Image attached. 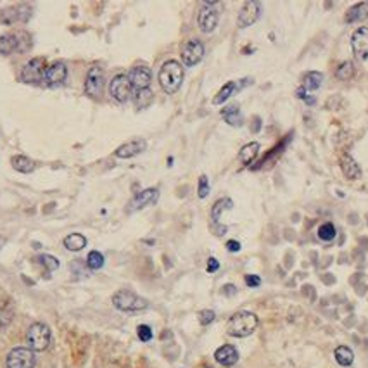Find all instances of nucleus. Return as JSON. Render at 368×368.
I'll use <instances>...</instances> for the list:
<instances>
[{"instance_id":"nucleus-12","label":"nucleus","mask_w":368,"mask_h":368,"mask_svg":"<svg viewBox=\"0 0 368 368\" xmlns=\"http://www.w3.org/2000/svg\"><path fill=\"white\" fill-rule=\"evenodd\" d=\"M104 88V71L99 66L90 68L85 80V92L90 97H99Z\"/></svg>"},{"instance_id":"nucleus-25","label":"nucleus","mask_w":368,"mask_h":368,"mask_svg":"<svg viewBox=\"0 0 368 368\" xmlns=\"http://www.w3.org/2000/svg\"><path fill=\"white\" fill-rule=\"evenodd\" d=\"M11 164L19 173H31L35 169V163L26 156H12Z\"/></svg>"},{"instance_id":"nucleus-5","label":"nucleus","mask_w":368,"mask_h":368,"mask_svg":"<svg viewBox=\"0 0 368 368\" xmlns=\"http://www.w3.org/2000/svg\"><path fill=\"white\" fill-rule=\"evenodd\" d=\"M35 353L30 347H14L6 358V368H35Z\"/></svg>"},{"instance_id":"nucleus-13","label":"nucleus","mask_w":368,"mask_h":368,"mask_svg":"<svg viewBox=\"0 0 368 368\" xmlns=\"http://www.w3.org/2000/svg\"><path fill=\"white\" fill-rule=\"evenodd\" d=\"M157 199H159V190L157 189H145L133 197L132 202L128 204V211L133 213V211H139V209L147 208V206H152V204H156Z\"/></svg>"},{"instance_id":"nucleus-2","label":"nucleus","mask_w":368,"mask_h":368,"mask_svg":"<svg viewBox=\"0 0 368 368\" xmlns=\"http://www.w3.org/2000/svg\"><path fill=\"white\" fill-rule=\"evenodd\" d=\"M258 323L260 320L253 311H237L226 323V330L233 337H248L256 330Z\"/></svg>"},{"instance_id":"nucleus-9","label":"nucleus","mask_w":368,"mask_h":368,"mask_svg":"<svg viewBox=\"0 0 368 368\" xmlns=\"http://www.w3.org/2000/svg\"><path fill=\"white\" fill-rule=\"evenodd\" d=\"M261 2H256V0H249L242 6L240 12H238L237 18V26L238 28H248L251 24H254L260 19L261 16Z\"/></svg>"},{"instance_id":"nucleus-28","label":"nucleus","mask_w":368,"mask_h":368,"mask_svg":"<svg viewBox=\"0 0 368 368\" xmlns=\"http://www.w3.org/2000/svg\"><path fill=\"white\" fill-rule=\"evenodd\" d=\"M152 99H154V94H152L151 88H144V90H135L133 94V102L139 109H144L147 106H151Z\"/></svg>"},{"instance_id":"nucleus-16","label":"nucleus","mask_w":368,"mask_h":368,"mask_svg":"<svg viewBox=\"0 0 368 368\" xmlns=\"http://www.w3.org/2000/svg\"><path fill=\"white\" fill-rule=\"evenodd\" d=\"M214 359L223 366H233L238 361V353L232 344H225L214 351Z\"/></svg>"},{"instance_id":"nucleus-27","label":"nucleus","mask_w":368,"mask_h":368,"mask_svg":"<svg viewBox=\"0 0 368 368\" xmlns=\"http://www.w3.org/2000/svg\"><path fill=\"white\" fill-rule=\"evenodd\" d=\"M221 116H223V119L228 125H232V127H240L242 125V114H240V109H238V106L225 107L223 111H221Z\"/></svg>"},{"instance_id":"nucleus-23","label":"nucleus","mask_w":368,"mask_h":368,"mask_svg":"<svg viewBox=\"0 0 368 368\" xmlns=\"http://www.w3.org/2000/svg\"><path fill=\"white\" fill-rule=\"evenodd\" d=\"M258 154H260V144H258V142H249V144H246L244 147L240 149L238 157H240L242 164H251L254 159H256Z\"/></svg>"},{"instance_id":"nucleus-10","label":"nucleus","mask_w":368,"mask_h":368,"mask_svg":"<svg viewBox=\"0 0 368 368\" xmlns=\"http://www.w3.org/2000/svg\"><path fill=\"white\" fill-rule=\"evenodd\" d=\"M202 57H204V45L199 40H189L187 43H183V47H181V60H183L185 66H196L197 63H201Z\"/></svg>"},{"instance_id":"nucleus-21","label":"nucleus","mask_w":368,"mask_h":368,"mask_svg":"<svg viewBox=\"0 0 368 368\" xmlns=\"http://www.w3.org/2000/svg\"><path fill=\"white\" fill-rule=\"evenodd\" d=\"M230 208H232V201L226 199V197L220 199V201L216 202V204L213 206V209H211V220L214 221V225L218 226L216 235H223V233H225L226 226H221L220 225V216H221V213H223L225 209H230Z\"/></svg>"},{"instance_id":"nucleus-24","label":"nucleus","mask_w":368,"mask_h":368,"mask_svg":"<svg viewBox=\"0 0 368 368\" xmlns=\"http://www.w3.org/2000/svg\"><path fill=\"white\" fill-rule=\"evenodd\" d=\"M334 356H335V361H337L341 366H349V365H353V361H354V353L351 351V347H347V346L335 347Z\"/></svg>"},{"instance_id":"nucleus-31","label":"nucleus","mask_w":368,"mask_h":368,"mask_svg":"<svg viewBox=\"0 0 368 368\" xmlns=\"http://www.w3.org/2000/svg\"><path fill=\"white\" fill-rule=\"evenodd\" d=\"M87 265L90 270H100L104 266V256L102 253H99V251H92L90 254H88L87 258Z\"/></svg>"},{"instance_id":"nucleus-3","label":"nucleus","mask_w":368,"mask_h":368,"mask_svg":"<svg viewBox=\"0 0 368 368\" xmlns=\"http://www.w3.org/2000/svg\"><path fill=\"white\" fill-rule=\"evenodd\" d=\"M112 304H114L116 310L125 311V313H137V311H142L147 308L149 302L144 297L132 292V290H118L112 296Z\"/></svg>"},{"instance_id":"nucleus-22","label":"nucleus","mask_w":368,"mask_h":368,"mask_svg":"<svg viewBox=\"0 0 368 368\" xmlns=\"http://www.w3.org/2000/svg\"><path fill=\"white\" fill-rule=\"evenodd\" d=\"M322 82H323V75L320 71H310V73H306L304 78H302L301 87L304 88L306 92H315L317 88L322 87Z\"/></svg>"},{"instance_id":"nucleus-36","label":"nucleus","mask_w":368,"mask_h":368,"mask_svg":"<svg viewBox=\"0 0 368 368\" xmlns=\"http://www.w3.org/2000/svg\"><path fill=\"white\" fill-rule=\"evenodd\" d=\"M214 311L211 310H202L201 313H199V322H201V325H209L211 322H214Z\"/></svg>"},{"instance_id":"nucleus-15","label":"nucleus","mask_w":368,"mask_h":368,"mask_svg":"<svg viewBox=\"0 0 368 368\" xmlns=\"http://www.w3.org/2000/svg\"><path fill=\"white\" fill-rule=\"evenodd\" d=\"M145 147H147V142H145L144 139H137V140H132V142L119 145V147L116 149L114 154H116V157H119V159H130V157L139 156L140 152H144Z\"/></svg>"},{"instance_id":"nucleus-37","label":"nucleus","mask_w":368,"mask_h":368,"mask_svg":"<svg viewBox=\"0 0 368 368\" xmlns=\"http://www.w3.org/2000/svg\"><path fill=\"white\" fill-rule=\"evenodd\" d=\"M220 270V261L216 258H209L208 260V273H214Z\"/></svg>"},{"instance_id":"nucleus-41","label":"nucleus","mask_w":368,"mask_h":368,"mask_svg":"<svg viewBox=\"0 0 368 368\" xmlns=\"http://www.w3.org/2000/svg\"><path fill=\"white\" fill-rule=\"evenodd\" d=\"M223 294H235V287H233V285H225L223 287Z\"/></svg>"},{"instance_id":"nucleus-11","label":"nucleus","mask_w":368,"mask_h":368,"mask_svg":"<svg viewBox=\"0 0 368 368\" xmlns=\"http://www.w3.org/2000/svg\"><path fill=\"white\" fill-rule=\"evenodd\" d=\"M351 48L358 60L368 59V28L359 26L353 35H351Z\"/></svg>"},{"instance_id":"nucleus-38","label":"nucleus","mask_w":368,"mask_h":368,"mask_svg":"<svg viewBox=\"0 0 368 368\" xmlns=\"http://www.w3.org/2000/svg\"><path fill=\"white\" fill-rule=\"evenodd\" d=\"M246 284L249 287H258L261 284V278L256 277V275H246Z\"/></svg>"},{"instance_id":"nucleus-17","label":"nucleus","mask_w":368,"mask_h":368,"mask_svg":"<svg viewBox=\"0 0 368 368\" xmlns=\"http://www.w3.org/2000/svg\"><path fill=\"white\" fill-rule=\"evenodd\" d=\"M68 78V68L64 63H54L47 68L45 71V82L48 85H59L66 82Z\"/></svg>"},{"instance_id":"nucleus-30","label":"nucleus","mask_w":368,"mask_h":368,"mask_svg":"<svg viewBox=\"0 0 368 368\" xmlns=\"http://www.w3.org/2000/svg\"><path fill=\"white\" fill-rule=\"evenodd\" d=\"M354 75V66L353 63H349V60H346V63H342L341 66L337 68V71H335V76H337L339 80H342V82H347V80H351Z\"/></svg>"},{"instance_id":"nucleus-8","label":"nucleus","mask_w":368,"mask_h":368,"mask_svg":"<svg viewBox=\"0 0 368 368\" xmlns=\"http://www.w3.org/2000/svg\"><path fill=\"white\" fill-rule=\"evenodd\" d=\"M45 59L42 57H35L31 59L28 64L23 66L21 71V80L26 83H40L45 80Z\"/></svg>"},{"instance_id":"nucleus-7","label":"nucleus","mask_w":368,"mask_h":368,"mask_svg":"<svg viewBox=\"0 0 368 368\" xmlns=\"http://www.w3.org/2000/svg\"><path fill=\"white\" fill-rule=\"evenodd\" d=\"M109 94L116 102H127L128 99L133 95V87L128 80V75H118L111 80L109 83Z\"/></svg>"},{"instance_id":"nucleus-29","label":"nucleus","mask_w":368,"mask_h":368,"mask_svg":"<svg viewBox=\"0 0 368 368\" xmlns=\"http://www.w3.org/2000/svg\"><path fill=\"white\" fill-rule=\"evenodd\" d=\"M237 90V85L235 82H228V83H225L223 87H221V90L218 92L216 97L213 99V104L214 106H220V104H223L228 100V97H232L233 95V92Z\"/></svg>"},{"instance_id":"nucleus-39","label":"nucleus","mask_w":368,"mask_h":368,"mask_svg":"<svg viewBox=\"0 0 368 368\" xmlns=\"http://www.w3.org/2000/svg\"><path fill=\"white\" fill-rule=\"evenodd\" d=\"M226 249H228L230 253H238V251H240V244H238L237 240H228L226 242Z\"/></svg>"},{"instance_id":"nucleus-19","label":"nucleus","mask_w":368,"mask_h":368,"mask_svg":"<svg viewBox=\"0 0 368 368\" xmlns=\"http://www.w3.org/2000/svg\"><path fill=\"white\" fill-rule=\"evenodd\" d=\"M365 19H368V2H359L356 6H353L351 9H347L344 16V21L347 24L361 23Z\"/></svg>"},{"instance_id":"nucleus-42","label":"nucleus","mask_w":368,"mask_h":368,"mask_svg":"<svg viewBox=\"0 0 368 368\" xmlns=\"http://www.w3.org/2000/svg\"><path fill=\"white\" fill-rule=\"evenodd\" d=\"M208 368H209V366H208Z\"/></svg>"},{"instance_id":"nucleus-26","label":"nucleus","mask_w":368,"mask_h":368,"mask_svg":"<svg viewBox=\"0 0 368 368\" xmlns=\"http://www.w3.org/2000/svg\"><path fill=\"white\" fill-rule=\"evenodd\" d=\"M85 246H87V238H85L82 233H70L66 238H64V248L68 251H82Z\"/></svg>"},{"instance_id":"nucleus-40","label":"nucleus","mask_w":368,"mask_h":368,"mask_svg":"<svg viewBox=\"0 0 368 368\" xmlns=\"http://www.w3.org/2000/svg\"><path fill=\"white\" fill-rule=\"evenodd\" d=\"M296 95L299 97V99L304 100V99H306V90H304V88H302V87H299V88H297V92H296Z\"/></svg>"},{"instance_id":"nucleus-4","label":"nucleus","mask_w":368,"mask_h":368,"mask_svg":"<svg viewBox=\"0 0 368 368\" xmlns=\"http://www.w3.org/2000/svg\"><path fill=\"white\" fill-rule=\"evenodd\" d=\"M50 329L45 323H33V325L28 329L26 334V341H28V347L31 351H45L48 344H50Z\"/></svg>"},{"instance_id":"nucleus-35","label":"nucleus","mask_w":368,"mask_h":368,"mask_svg":"<svg viewBox=\"0 0 368 368\" xmlns=\"http://www.w3.org/2000/svg\"><path fill=\"white\" fill-rule=\"evenodd\" d=\"M137 335L142 342H149L152 339V329L149 325H139L137 329Z\"/></svg>"},{"instance_id":"nucleus-20","label":"nucleus","mask_w":368,"mask_h":368,"mask_svg":"<svg viewBox=\"0 0 368 368\" xmlns=\"http://www.w3.org/2000/svg\"><path fill=\"white\" fill-rule=\"evenodd\" d=\"M21 33H14V35H2L0 36V54L4 55H9L14 50H23L19 43L23 42Z\"/></svg>"},{"instance_id":"nucleus-1","label":"nucleus","mask_w":368,"mask_h":368,"mask_svg":"<svg viewBox=\"0 0 368 368\" xmlns=\"http://www.w3.org/2000/svg\"><path fill=\"white\" fill-rule=\"evenodd\" d=\"M183 82V68L178 60H166L159 70V85L166 94L178 92Z\"/></svg>"},{"instance_id":"nucleus-18","label":"nucleus","mask_w":368,"mask_h":368,"mask_svg":"<svg viewBox=\"0 0 368 368\" xmlns=\"http://www.w3.org/2000/svg\"><path fill=\"white\" fill-rule=\"evenodd\" d=\"M341 169L346 178L349 180H358L361 176V168H359V164L349 154L341 156Z\"/></svg>"},{"instance_id":"nucleus-33","label":"nucleus","mask_w":368,"mask_h":368,"mask_svg":"<svg viewBox=\"0 0 368 368\" xmlns=\"http://www.w3.org/2000/svg\"><path fill=\"white\" fill-rule=\"evenodd\" d=\"M38 261L45 266L48 272H55V270L59 268V260L54 256H50V254H42V256L38 258Z\"/></svg>"},{"instance_id":"nucleus-14","label":"nucleus","mask_w":368,"mask_h":368,"mask_svg":"<svg viewBox=\"0 0 368 368\" xmlns=\"http://www.w3.org/2000/svg\"><path fill=\"white\" fill-rule=\"evenodd\" d=\"M128 80H130L132 87L135 90H144V88H149V85L152 82V73L145 66H137L130 71Z\"/></svg>"},{"instance_id":"nucleus-6","label":"nucleus","mask_w":368,"mask_h":368,"mask_svg":"<svg viewBox=\"0 0 368 368\" xmlns=\"http://www.w3.org/2000/svg\"><path fill=\"white\" fill-rule=\"evenodd\" d=\"M216 7H218V4H214V2H204L199 16H197V26H199V30L204 31V33H211V31H214V28L218 26L220 12H218Z\"/></svg>"},{"instance_id":"nucleus-32","label":"nucleus","mask_w":368,"mask_h":368,"mask_svg":"<svg viewBox=\"0 0 368 368\" xmlns=\"http://www.w3.org/2000/svg\"><path fill=\"white\" fill-rule=\"evenodd\" d=\"M335 226L332 223H323L320 228H318V237L322 238V240H325V242H330V240H334V237H335Z\"/></svg>"},{"instance_id":"nucleus-34","label":"nucleus","mask_w":368,"mask_h":368,"mask_svg":"<svg viewBox=\"0 0 368 368\" xmlns=\"http://www.w3.org/2000/svg\"><path fill=\"white\" fill-rule=\"evenodd\" d=\"M197 196L201 197V199H206V197L209 196V181H208V176L202 175L199 178V189H197Z\"/></svg>"}]
</instances>
